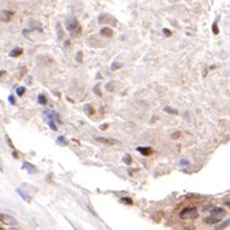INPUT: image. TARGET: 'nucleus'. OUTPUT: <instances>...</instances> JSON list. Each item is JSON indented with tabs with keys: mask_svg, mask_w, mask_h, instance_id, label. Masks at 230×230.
Returning a JSON list of instances; mask_svg holds the SVG:
<instances>
[{
	"mask_svg": "<svg viewBox=\"0 0 230 230\" xmlns=\"http://www.w3.org/2000/svg\"><path fill=\"white\" fill-rule=\"evenodd\" d=\"M198 208L197 207H186L180 212V219L181 220H194L198 217Z\"/></svg>",
	"mask_w": 230,
	"mask_h": 230,
	"instance_id": "3",
	"label": "nucleus"
},
{
	"mask_svg": "<svg viewBox=\"0 0 230 230\" xmlns=\"http://www.w3.org/2000/svg\"><path fill=\"white\" fill-rule=\"evenodd\" d=\"M212 31H213V34H219V28H217V23H213V26H212Z\"/></svg>",
	"mask_w": 230,
	"mask_h": 230,
	"instance_id": "25",
	"label": "nucleus"
},
{
	"mask_svg": "<svg viewBox=\"0 0 230 230\" xmlns=\"http://www.w3.org/2000/svg\"><path fill=\"white\" fill-rule=\"evenodd\" d=\"M3 74H5V71H0V76H2Z\"/></svg>",
	"mask_w": 230,
	"mask_h": 230,
	"instance_id": "33",
	"label": "nucleus"
},
{
	"mask_svg": "<svg viewBox=\"0 0 230 230\" xmlns=\"http://www.w3.org/2000/svg\"><path fill=\"white\" fill-rule=\"evenodd\" d=\"M66 28L69 30L71 36H79L82 34V26L79 23V21L73 16L66 18Z\"/></svg>",
	"mask_w": 230,
	"mask_h": 230,
	"instance_id": "2",
	"label": "nucleus"
},
{
	"mask_svg": "<svg viewBox=\"0 0 230 230\" xmlns=\"http://www.w3.org/2000/svg\"><path fill=\"white\" fill-rule=\"evenodd\" d=\"M76 61H78V62H82V52H78V56H76Z\"/></svg>",
	"mask_w": 230,
	"mask_h": 230,
	"instance_id": "28",
	"label": "nucleus"
},
{
	"mask_svg": "<svg viewBox=\"0 0 230 230\" xmlns=\"http://www.w3.org/2000/svg\"><path fill=\"white\" fill-rule=\"evenodd\" d=\"M0 222L4 225H8V226L17 225V220L12 216H9V215H5V213H0Z\"/></svg>",
	"mask_w": 230,
	"mask_h": 230,
	"instance_id": "4",
	"label": "nucleus"
},
{
	"mask_svg": "<svg viewBox=\"0 0 230 230\" xmlns=\"http://www.w3.org/2000/svg\"><path fill=\"white\" fill-rule=\"evenodd\" d=\"M180 166H182V167H189V162L186 160V159H181V160H180Z\"/></svg>",
	"mask_w": 230,
	"mask_h": 230,
	"instance_id": "23",
	"label": "nucleus"
},
{
	"mask_svg": "<svg viewBox=\"0 0 230 230\" xmlns=\"http://www.w3.org/2000/svg\"><path fill=\"white\" fill-rule=\"evenodd\" d=\"M230 225V220H226V221H224L222 224H220L219 226H217V229L216 230H222V229H225V228H228Z\"/></svg>",
	"mask_w": 230,
	"mask_h": 230,
	"instance_id": "16",
	"label": "nucleus"
},
{
	"mask_svg": "<svg viewBox=\"0 0 230 230\" xmlns=\"http://www.w3.org/2000/svg\"><path fill=\"white\" fill-rule=\"evenodd\" d=\"M226 206H228V207L230 208V200H228V202H226Z\"/></svg>",
	"mask_w": 230,
	"mask_h": 230,
	"instance_id": "32",
	"label": "nucleus"
},
{
	"mask_svg": "<svg viewBox=\"0 0 230 230\" xmlns=\"http://www.w3.org/2000/svg\"><path fill=\"white\" fill-rule=\"evenodd\" d=\"M0 171L3 172V162H2V158H0Z\"/></svg>",
	"mask_w": 230,
	"mask_h": 230,
	"instance_id": "30",
	"label": "nucleus"
},
{
	"mask_svg": "<svg viewBox=\"0 0 230 230\" xmlns=\"http://www.w3.org/2000/svg\"><path fill=\"white\" fill-rule=\"evenodd\" d=\"M180 136H181V132H175V133H172L171 137L173 140H177V138H180Z\"/></svg>",
	"mask_w": 230,
	"mask_h": 230,
	"instance_id": "24",
	"label": "nucleus"
},
{
	"mask_svg": "<svg viewBox=\"0 0 230 230\" xmlns=\"http://www.w3.org/2000/svg\"><path fill=\"white\" fill-rule=\"evenodd\" d=\"M123 160H124V163H127V164H131L132 163V159H131V155H124V158H123Z\"/></svg>",
	"mask_w": 230,
	"mask_h": 230,
	"instance_id": "21",
	"label": "nucleus"
},
{
	"mask_svg": "<svg viewBox=\"0 0 230 230\" xmlns=\"http://www.w3.org/2000/svg\"><path fill=\"white\" fill-rule=\"evenodd\" d=\"M38 102L40 105H47V97L44 95H39L38 96Z\"/></svg>",
	"mask_w": 230,
	"mask_h": 230,
	"instance_id": "15",
	"label": "nucleus"
},
{
	"mask_svg": "<svg viewBox=\"0 0 230 230\" xmlns=\"http://www.w3.org/2000/svg\"><path fill=\"white\" fill-rule=\"evenodd\" d=\"M96 141L101 142V143H105V145H109V146L117 145V143H118L117 140H114V138H107V137H96Z\"/></svg>",
	"mask_w": 230,
	"mask_h": 230,
	"instance_id": "6",
	"label": "nucleus"
},
{
	"mask_svg": "<svg viewBox=\"0 0 230 230\" xmlns=\"http://www.w3.org/2000/svg\"><path fill=\"white\" fill-rule=\"evenodd\" d=\"M120 202L121 203H124V204H133V200L131 198H128V197H123V198H120Z\"/></svg>",
	"mask_w": 230,
	"mask_h": 230,
	"instance_id": "14",
	"label": "nucleus"
},
{
	"mask_svg": "<svg viewBox=\"0 0 230 230\" xmlns=\"http://www.w3.org/2000/svg\"><path fill=\"white\" fill-rule=\"evenodd\" d=\"M44 117H45L47 121H48V120H52V121H56V123L61 124L60 115L57 114L56 111H53V110H45V111H44Z\"/></svg>",
	"mask_w": 230,
	"mask_h": 230,
	"instance_id": "5",
	"label": "nucleus"
},
{
	"mask_svg": "<svg viewBox=\"0 0 230 230\" xmlns=\"http://www.w3.org/2000/svg\"><path fill=\"white\" fill-rule=\"evenodd\" d=\"M48 124H49V127H51V129H53V131H57V124H56V121L48 120Z\"/></svg>",
	"mask_w": 230,
	"mask_h": 230,
	"instance_id": "20",
	"label": "nucleus"
},
{
	"mask_svg": "<svg viewBox=\"0 0 230 230\" xmlns=\"http://www.w3.org/2000/svg\"><path fill=\"white\" fill-rule=\"evenodd\" d=\"M17 193L19 194V195L21 197H22L25 200H27V202H30V200H31V198H30V195H28V194H26L23 190H21V189H17Z\"/></svg>",
	"mask_w": 230,
	"mask_h": 230,
	"instance_id": "13",
	"label": "nucleus"
},
{
	"mask_svg": "<svg viewBox=\"0 0 230 230\" xmlns=\"http://www.w3.org/2000/svg\"><path fill=\"white\" fill-rule=\"evenodd\" d=\"M22 168H23V169H26V171L28 172V173H36V168H35V166H32V164L27 163V162H25V163H23Z\"/></svg>",
	"mask_w": 230,
	"mask_h": 230,
	"instance_id": "8",
	"label": "nucleus"
},
{
	"mask_svg": "<svg viewBox=\"0 0 230 230\" xmlns=\"http://www.w3.org/2000/svg\"><path fill=\"white\" fill-rule=\"evenodd\" d=\"M164 111L166 113H169V114H177V110H173V109H171V107H164Z\"/></svg>",
	"mask_w": 230,
	"mask_h": 230,
	"instance_id": "22",
	"label": "nucleus"
},
{
	"mask_svg": "<svg viewBox=\"0 0 230 230\" xmlns=\"http://www.w3.org/2000/svg\"><path fill=\"white\" fill-rule=\"evenodd\" d=\"M137 151H140L143 156H147V155H150L153 153V150H151V147H143V146H140V147H137Z\"/></svg>",
	"mask_w": 230,
	"mask_h": 230,
	"instance_id": "9",
	"label": "nucleus"
},
{
	"mask_svg": "<svg viewBox=\"0 0 230 230\" xmlns=\"http://www.w3.org/2000/svg\"><path fill=\"white\" fill-rule=\"evenodd\" d=\"M100 34L102 35V36H106V38H111L113 36V30L111 28H109V27H104L101 31H100Z\"/></svg>",
	"mask_w": 230,
	"mask_h": 230,
	"instance_id": "10",
	"label": "nucleus"
},
{
	"mask_svg": "<svg viewBox=\"0 0 230 230\" xmlns=\"http://www.w3.org/2000/svg\"><path fill=\"white\" fill-rule=\"evenodd\" d=\"M84 111H85V114H87V115H89V117L95 114V109H93L92 105H89V104L84 105Z\"/></svg>",
	"mask_w": 230,
	"mask_h": 230,
	"instance_id": "11",
	"label": "nucleus"
},
{
	"mask_svg": "<svg viewBox=\"0 0 230 230\" xmlns=\"http://www.w3.org/2000/svg\"><path fill=\"white\" fill-rule=\"evenodd\" d=\"M226 216V211L224 210V208L221 207H212L211 210V215L210 216L204 217V224H208V225H213V224H219V222L222 221V219H224Z\"/></svg>",
	"mask_w": 230,
	"mask_h": 230,
	"instance_id": "1",
	"label": "nucleus"
},
{
	"mask_svg": "<svg viewBox=\"0 0 230 230\" xmlns=\"http://www.w3.org/2000/svg\"><path fill=\"white\" fill-rule=\"evenodd\" d=\"M57 143H60V145H67V141L63 138V136H60V137L57 138Z\"/></svg>",
	"mask_w": 230,
	"mask_h": 230,
	"instance_id": "18",
	"label": "nucleus"
},
{
	"mask_svg": "<svg viewBox=\"0 0 230 230\" xmlns=\"http://www.w3.org/2000/svg\"><path fill=\"white\" fill-rule=\"evenodd\" d=\"M163 32L166 34L167 36H169V35H171V31H169V30H167V28H164V30H163Z\"/></svg>",
	"mask_w": 230,
	"mask_h": 230,
	"instance_id": "29",
	"label": "nucleus"
},
{
	"mask_svg": "<svg viewBox=\"0 0 230 230\" xmlns=\"http://www.w3.org/2000/svg\"><path fill=\"white\" fill-rule=\"evenodd\" d=\"M119 67H120V63H118V62H114L113 66H111L113 70H117V69H119Z\"/></svg>",
	"mask_w": 230,
	"mask_h": 230,
	"instance_id": "27",
	"label": "nucleus"
},
{
	"mask_svg": "<svg viewBox=\"0 0 230 230\" xmlns=\"http://www.w3.org/2000/svg\"><path fill=\"white\" fill-rule=\"evenodd\" d=\"M93 91L96 92V95L98 96V97H101L102 96V93H101V89H100V85L97 84V85H95V88H93Z\"/></svg>",
	"mask_w": 230,
	"mask_h": 230,
	"instance_id": "19",
	"label": "nucleus"
},
{
	"mask_svg": "<svg viewBox=\"0 0 230 230\" xmlns=\"http://www.w3.org/2000/svg\"><path fill=\"white\" fill-rule=\"evenodd\" d=\"M12 17H13V12H11V11H4L2 13V21L3 22H9Z\"/></svg>",
	"mask_w": 230,
	"mask_h": 230,
	"instance_id": "7",
	"label": "nucleus"
},
{
	"mask_svg": "<svg viewBox=\"0 0 230 230\" xmlns=\"http://www.w3.org/2000/svg\"><path fill=\"white\" fill-rule=\"evenodd\" d=\"M106 128H107V124H102L101 126V129H106Z\"/></svg>",
	"mask_w": 230,
	"mask_h": 230,
	"instance_id": "31",
	"label": "nucleus"
},
{
	"mask_svg": "<svg viewBox=\"0 0 230 230\" xmlns=\"http://www.w3.org/2000/svg\"><path fill=\"white\" fill-rule=\"evenodd\" d=\"M16 92H17V96H19V97H22V96L25 95V92H26V88H25V87H18Z\"/></svg>",
	"mask_w": 230,
	"mask_h": 230,
	"instance_id": "17",
	"label": "nucleus"
},
{
	"mask_svg": "<svg viewBox=\"0 0 230 230\" xmlns=\"http://www.w3.org/2000/svg\"><path fill=\"white\" fill-rule=\"evenodd\" d=\"M8 100H9V102H11L12 105H16V100H14V96H13V95H11Z\"/></svg>",
	"mask_w": 230,
	"mask_h": 230,
	"instance_id": "26",
	"label": "nucleus"
},
{
	"mask_svg": "<svg viewBox=\"0 0 230 230\" xmlns=\"http://www.w3.org/2000/svg\"><path fill=\"white\" fill-rule=\"evenodd\" d=\"M22 48H14L13 51H11V53H9V56L11 57H17V56H19V54H22Z\"/></svg>",
	"mask_w": 230,
	"mask_h": 230,
	"instance_id": "12",
	"label": "nucleus"
}]
</instances>
